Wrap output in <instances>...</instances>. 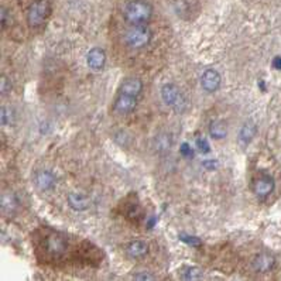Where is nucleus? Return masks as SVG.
Instances as JSON below:
<instances>
[{
    "label": "nucleus",
    "instance_id": "obj_10",
    "mask_svg": "<svg viewBox=\"0 0 281 281\" xmlns=\"http://www.w3.org/2000/svg\"><path fill=\"white\" fill-rule=\"evenodd\" d=\"M136 103H137L136 96L120 92L119 98L115 102L116 112H119V113H130L133 109L136 108Z\"/></svg>",
    "mask_w": 281,
    "mask_h": 281
},
{
    "label": "nucleus",
    "instance_id": "obj_19",
    "mask_svg": "<svg viewBox=\"0 0 281 281\" xmlns=\"http://www.w3.org/2000/svg\"><path fill=\"white\" fill-rule=\"evenodd\" d=\"M0 119H1V124H3V126L13 124V120H14V112H13V109L1 106V115H0Z\"/></svg>",
    "mask_w": 281,
    "mask_h": 281
},
{
    "label": "nucleus",
    "instance_id": "obj_6",
    "mask_svg": "<svg viewBox=\"0 0 281 281\" xmlns=\"http://www.w3.org/2000/svg\"><path fill=\"white\" fill-rule=\"evenodd\" d=\"M201 85L207 92L218 91L221 86V75L215 69H207L201 78Z\"/></svg>",
    "mask_w": 281,
    "mask_h": 281
},
{
    "label": "nucleus",
    "instance_id": "obj_14",
    "mask_svg": "<svg viewBox=\"0 0 281 281\" xmlns=\"http://www.w3.org/2000/svg\"><path fill=\"white\" fill-rule=\"evenodd\" d=\"M45 246H47V250H48V253H51L52 256H61L64 252H65L66 249V245L65 242L62 238H59L57 235H52L50 236L47 242H45Z\"/></svg>",
    "mask_w": 281,
    "mask_h": 281
},
{
    "label": "nucleus",
    "instance_id": "obj_12",
    "mask_svg": "<svg viewBox=\"0 0 281 281\" xmlns=\"http://www.w3.org/2000/svg\"><path fill=\"white\" fill-rule=\"evenodd\" d=\"M34 184L40 191H48L55 185V177L51 171H38L34 177Z\"/></svg>",
    "mask_w": 281,
    "mask_h": 281
},
{
    "label": "nucleus",
    "instance_id": "obj_7",
    "mask_svg": "<svg viewBox=\"0 0 281 281\" xmlns=\"http://www.w3.org/2000/svg\"><path fill=\"white\" fill-rule=\"evenodd\" d=\"M68 205L71 209H74L76 212H82V211H86L89 205H91V201L89 198L82 194V192H71L68 195Z\"/></svg>",
    "mask_w": 281,
    "mask_h": 281
},
{
    "label": "nucleus",
    "instance_id": "obj_5",
    "mask_svg": "<svg viewBox=\"0 0 281 281\" xmlns=\"http://www.w3.org/2000/svg\"><path fill=\"white\" fill-rule=\"evenodd\" d=\"M253 191L257 197H267L274 191V180L270 175H262L253 182Z\"/></svg>",
    "mask_w": 281,
    "mask_h": 281
},
{
    "label": "nucleus",
    "instance_id": "obj_26",
    "mask_svg": "<svg viewBox=\"0 0 281 281\" xmlns=\"http://www.w3.org/2000/svg\"><path fill=\"white\" fill-rule=\"evenodd\" d=\"M134 279L136 280H154V277L150 274H137V276H134Z\"/></svg>",
    "mask_w": 281,
    "mask_h": 281
},
{
    "label": "nucleus",
    "instance_id": "obj_28",
    "mask_svg": "<svg viewBox=\"0 0 281 281\" xmlns=\"http://www.w3.org/2000/svg\"><path fill=\"white\" fill-rule=\"evenodd\" d=\"M204 166L207 167L208 170H214V168L216 167V161H214V160H211L209 163H208V161H205V163H204Z\"/></svg>",
    "mask_w": 281,
    "mask_h": 281
},
{
    "label": "nucleus",
    "instance_id": "obj_24",
    "mask_svg": "<svg viewBox=\"0 0 281 281\" xmlns=\"http://www.w3.org/2000/svg\"><path fill=\"white\" fill-rule=\"evenodd\" d=\"M8 17H7V10L4 7H1V13H0V23H1V28H4L7 25Z\"/></svg>",
    "mask_w": 281,
    "mask_h": 281
},
{
    "label": "nucleus",
    "instance_id": "obj_23",
    "mask_svg": "<svg viewBox=\"0 0 281 281\" xmlns=\"http://www.w3.org/2000/svg\"><path fill=\"white\" fill-rule=\"evenodd\" d=\"M197 146H198V149L202 151V153H209V144H208V141L205 139H198L197 140Z\"/></svg>",
    "mask_w": 281,
    "mask_h": 281
},
{
    "label": "nucleus",
    "instance_id": "obj_22",
    "mask_svg": "<svg viewBox=\"0 0 281 281\" xmlns=\"http://www.w3.org/2000/svg\"><path fill=\"white\" fill-rule=\"evenodd\" d=\"M180 239H181L182 242H185V243H188V245H192V246H198V245H201V240H199L198 238L185 235V233H181V235H180Z\"/></svg>",
    "mask_w": 281,
    "mask_h": 281
},
{
    "label": "nucleus",
    "instance_id": "obj_9",
    "mask_svg": "<svg viewBox=\"0 0 281 281\" xmlns=\"http://www.w3.org/2000/svg\"><path fill=\"white\" fill-rule=\"evenodd\" d=\"M0 205H1V212L3 215H13L18 208V199H17L16 194L6 191L1 194V201H0Z\"/></svg>",
    "mask_w": 281,
    "mask_h": 281
},
{
    "label": "nucleus",
    "instance_id": "obj_25",
    "mask_svg": "<svg viewBox=\"0 0 281 281\" xmlns=\"http://www.w3.org/2000/svg\"><path fill=\"white\" fill-rule=\"evenodd\" d=\"M181 154L185 157H192V150H191L188 143H184L181 146Z\"/></svg>",
    "mask_w": 281,
    "mask_h": 281
},
{
    "label": "nucleus",
    "instance_id": "obj_1",
    "mask_svg": "<svg viewBox=\"0 0 281 281\" xmlns=\"http://www.w3.org/2000/svg\"><path fill=\"white\" fill-rule=\"evenodd\" d=\"M124 18L132 24L146 23L153 14V8L144 0H132L126 4L123 10Z\"/></svg>",
    "mask_w": 281,
    "mask_h": 281
},
{
    "label": "nucleus",
    "instance_id": "obj_8",
    "mask_svg": "<svg viewBox=\"0 0 281 281\" xmlns=\"http://www.w3.org/2000/svg\"><path fill=\"white\" fill-rule=\"evenodd\" d=\"M106 62V54L102 48H92L86 55V64L93 71H99L105 66Z\"/></svg>",
    "mask_w": 281,
    "mask_h": 281
},
{
    "label": "nucleus",
    "instance_id": "obj_11",
    "mask_svg": "<svg viewBox=\"0 0 281 281\" xmlns=\"http://www.w3.org/2000/svg\"><path fill=\"white\" fill-rule=\"evenodd\" d=\"M257 133V126L255 122H246L243 124V127L240 129L239 132V137H238V141H239L240 147L245 149L250 144V141L253 140V137L256 136Z\"/></svg>",
    "mask_w": 281,
    "mask_h": 281
},
{
    "label": "nucleus",
    "instance_id": "obj_13",
    "mask_svg": "<svg viewBox=\"0 0 281 281\" xmlns=\"http://www.w3.org/2000/svg\"><path fill=\"white\" fill-rule=\"evenodd\" d=\"M274 263H276V260H274V257L272 256V255H269V253H262V255L255 257V260H253V269L256 270L257 273H267V272H270V270L273 269Z\"/></svg>",
    "mask_w": 281,
    "mask_h": 281
},
{
    "label": "nucleus",
    "instance_id": "obj_15",
    "mask_svg": "<svg viewBox=\"0 0 281 281\" xmlns=\"http://www.w3.org/2000/svg\"><path fill=\"white\" fill-rule=\"evenodd\" d=\"M149 252V245L143 240H134L126 246V253L132 259H139L143 257Z\"/></svg>",
    "mask_w": 281,
    "mask_h": 281
},
{
    "label": "nucleus",
    "instance_id": "obj_18",
    "mask_svg": "<svg viewBox=\"0 0 281 281\" xmlns=\"http://www.w3.org/2000/svg\"><path fill=\"white\" fill-rule=\"evenodd\" d=\"M181 277L184 280H201L204 277V272L199 267H185L181 270Z\"/></svg>",
    "mask_w": 281,
    "mask_h": 281
},
{
    "label": "nucleus",
    "instance_id": "obj_20",
    "mask_svg": "<svg viewBox=\"0 0 281 281\" xmlns=\"http://www.w3.org/2000/svg\"><path fill=\"white\" fill-rule=\"evenodd\" d=\"M156 143H157L158 150H170L171 147V139L168 134H161L156 137Z\"/></svg>",
    "mask_w": 281,
    "mask_h": 281
},
{
    "label": "nucleus",
    "instance_id": "obj_2",
    "mask_svg": "<svg viewBox=\"0 0 281 281\" xmlns=\"http://www.w3.org/2000/svg\"><path fill=\"white\" fill-rule=\"evenodd\" d=\"M150 40H151V31L144 23L133 24V27H130L126 31V35H124V41L130 48L146 47L150 42Z\"/></svg>",
    "mask_w": 281,
    "mask_h": 281
},
{
    "label": "nucleus",
    "instance_id": "obj_4",
    "mask_svg": "<svg viewBox=\"0 0 281 281\" xmlns=\"http://www.w3.org/2000/svg\"><path fill=\"white\" fill-rule=\"evenodd\" d=\"M48 13V3L47 0H37L30 6L27 11V21L31 27H38L44 23Z\"/></svg>",
    "mask_w": 281,
    "mask_h": 281
},
{
    "label": "nucleus",
    "instance_id": "obj_17",
    "mask_svg": "<svg viewBox=\"0 0 281 281\" xmlns=\"http://www.w3.org/2000/svg\"><path fill=\"white\" fill-rule=\"evenodd\" d=\"M209 134H211L214 139H216V140L225 139L226 134H228L226 123L222 122V120H215V122H212L211 126H209Z\"/></svg>",
    "mask_w": 281,
    "mask_h": 281
},
{
    "label": "nucleus",
    "instance_id": "obj_27",
    "mask_svg": "<svg viewBox=\"0 0 281 281\" xmlns=\"http://www.w3.org/2000/svg\"><path fill=\"white\" fill-rule=\"evenodd\" d=\"M273 66L276 69H279L281 71V57H276L273 59Z\"/></svg>",
    "mask_w": 281,
    "mask_h": 281
},
{
    "label": "nucleus",
    "instance_id": "obj_21",
    "mask_svg": "<svg viewBox=\"0 0 281 281\" xmlns=\"http://www.w3.org/2000/svg\"><path fill=\"white\" fill-rule=\"evenodd\" d=\"M10 89H11L10 79H8L7 76L1 75V78H0V92H1V95H3V96L7 95L8 92H10Z\"/></svg>",
    "mask_w": 281,
    "mask_h": 281
},
{
    "label": "nucleus",
    "instance_id": "obj_16",
    "mask_svg": "<svg viewBox=\"0 0 281 281\" xmlns=\"http://www.w3.org/2000/svg\"><path fill=\"white\" fill-rule=\"evenodd\" d=\"M143 89V83L140 79H136V78H129L126 79L122 86H120V92L122 93H127V95H133V96H137Z\"/></svg>",
    "mask_w": 281,
    "mask_h": 281
},
{
    "label": "nucleus",
    "instance_id": "obj_3",
    "mask_svg": "<svg viewBox=\"0 0 281 281\" xmlns=\"http://www.w3.org/2000/svg\"><path fill=\"white\" fill-rule=\"evenodd\" d=\"M161 99L167 106H171L178 112L182 110V108L185 106V100H184L181 91L174 83H166L161 88Z\"/></svg>",
    "mask_w": 281,
    "mask_h": 281
}]
</instances>
